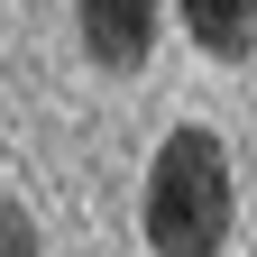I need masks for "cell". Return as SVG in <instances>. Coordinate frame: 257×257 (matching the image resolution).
<instances>
[{
	"instance_id": "7a4b0ae2",
	"label": "cell",
	"mask_w": 257,
	"mask_h": 257,
	"mask_svg": "<svg viewBox=\"0 0 257 257\" xmlns=\"http://www.w3.org/2000/svg\"><path fill=\"white\" fill-rule=\"evenodd\" d=\"M156 19H166V0H74L83 55L101 64V74H138L156 55Z\"/></svg>"
},
{
	"instance_id": "3957f363",
	"label": "cell",
	"mask_w": 257,
	"mask_h": 257,
	"mask_svg": "<svg viewBox=\"0 0 257 257\" xmlns=\"http://www.w3.org/2000/svg\"><path fill=\"white\" fill-rule=\"evenodd\" d=\"M175 10H184V37L202 55H220V64L257 55V0H175Z\"/></svg>"
},
{
	"instance_id": "277c9868",
	"label": "cell",
	"mask_w": 257,
	"mask_h": 257,
	"mask_svg": "<svg viewBox=\"0 0 257 257\" xmlns=\"http://www.w3.org/2000/svg\"><path fill=\"white\" fill-rule=\"evenodd\" d=\"M0 257H46V239H37V220H28L10 193H0Z\"/></svg>"
},
{
	"instance_id": "6da1fadb",
	"label": "cell",
	"mask_w": 257,
	"mask_h": 257,
	"mask_svg": "<svg viewBox=\"0 0 257 257\" xmlns=\"http://www.w3.org/2000/svg\"><path fill=\"white\" fill-rule=\"evenodd\" d=\"M230 147L211 128H175L166 147L147 156V193H138V230L156 257H220L230 248Z\"/></svg>"
}]
</instances>
